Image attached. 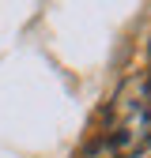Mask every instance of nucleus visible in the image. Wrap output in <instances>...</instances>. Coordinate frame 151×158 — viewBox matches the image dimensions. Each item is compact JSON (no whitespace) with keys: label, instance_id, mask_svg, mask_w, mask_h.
<instances>
[{"label":"nucleus","instance_id":"f257e3e1","mask_svg":"<svg viewBox=\"0 0 151 158\" xmlns=\"http://www.w3.org/2000/svg\"><path fill=\"white\" fill-rule=\"evenodd\" d=\"M102 139L113 147L117 158L140 154L151 147V109H147V94H144L140 79H125L121 90L113 94Z\"/></svg>","mask_w":151,"mask_h":158},{"label":"nucleus","instance_id":"f03ea898","mask_svg":"<svg viewBox=\"0 0 151 158\" xmlns=\"http://www.w3.org/2000/svg\"><path fill=\"white\" fill-rule=\"evenodd\" d=\"M144 94H147V109H151V68H147V79H144Z\"/></svg>","mask_w":151,"mask_h":158}]
</instances>
